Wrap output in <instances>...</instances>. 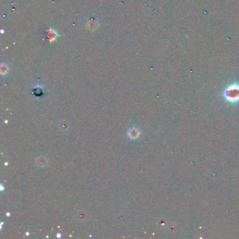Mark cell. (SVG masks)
<instances>
[{
	"instance_id": "3",
	"label": "cell",
	"mask_w": 239,
	"mask_h": 239,
	"mask_svg": "<svg viewBox=\"0 0 239 239\" xmlns=\"http://www.w3.org/2000/svg\"><path fill=\"white\" fill-rule=\"evenodd\" d=\"M130 135L132 138H136L138 137V135H139V132H138L137 129L133 128L131 129L130 131Z\"/></svg>"
},
{
	"instance_id": "2",
	"label": "cell",
	"mask_w": 239,
	"mask_h": 239,
	"mask_svg": "<svg viewBox=\"0 0 239 239\" xmlns=\"http://www.w3.org/2000/svg\"><path fill=\"white\" fill-rule=\"evenodd\" d=\"M97 23H96L95 21H91L89 22V23H88V25H89V30H96V28H97Z\"/></svg>"
},
{
	"instance_id": "1",
	"label": "cell",
	"mask_w": 239,
	"mask_h": 239,
	"mask_svg": "<svg viewBox=\"0 0 239 239\" xmlns=\"http://www.w3.org/2000/svg\"><path fill=\"white\" fill-rule=\"evenodd\" d=\"M224 98L228 102L235 104L239 102V84L234 83L229 85L224 92Z\"/></svg>"
},
{
	"instance_id": "4",
	"label": "cell",
	"mask_w": 239,
	"mask_h": 239,
	"mask_svg": "<svg viewBox=\"0 0 239 239\" xmlns=\"http://www.w3.org/2000/svg\"><path fill=\"white\" fill-rule=\"evenodd\" d=\"M4 70V74H6V72H7V71H8V68H7V67H6V65L2 64V65H1V72H2V74H3Z\"/></svg>"
}]
</instances>
